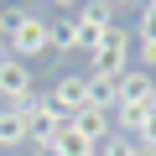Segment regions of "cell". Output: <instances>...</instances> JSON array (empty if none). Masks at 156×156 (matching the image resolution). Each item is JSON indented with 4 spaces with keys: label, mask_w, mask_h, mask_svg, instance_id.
<instances>
[{
    "label": "cell",
    "mask_w": 156,
    "mask_h": 156,
    "mask_svg": "<svg viewBox=\"0 0 156 156\" xmlns=\"http://www.w3.org/2000/svg\"><path fill=\"white\" fill-rule=\"evenodd\" d=\"M73 125L89 135V146H99V140L115 130V120H109V115H99V109H83V115H73Z\"/></svg>",
    "instance_id": "10"
},
{
    "label": "cell",
    "mask_w": 156,
    "mask_h": 156,
    "mask_svg": "<svg viewBox=\"0 0 156 156\" xmlns=\"http://www.w3.org/2000/svg\"><path fill=\"white\" fill-rule=\"evenodd\" d=\"M120 104H135V109L156 104V73H146V68H125V78H120Z\"/></svg>",
    "instance_id": "6"
},
{
    "label": "cell",
    "mask_w": 156,
    "mask_h": 156,
    "mask_svg": "<svg viewBox=\"0 0 156 156\" xmlns=\"http://www.w3.org/2000/svg\"><path fill=\"white\" fill-rule=\"evenodd\" d=\"M5 52H11V57H21V62H26V57H42V52L52 57V42H47V21L26 11V16L16 21V31L5 37Z\"/></svg>",
    "instance_id": "3"
},
{
    "label": "cell",
    "mask_w": 156,
    "mask_h": 156,
    "mask_svg": "<svg viewBox=\"0 0 156 156\" xmlns=\"http://www.w3.org/2000/svg\"><path fill=\"white\" fill-rule=\"evenodd\" d=\"M130 140H135L140 151H151V156H156V104H151V115H146V125H140V130H135Z\"/></svg>",
    "instance_id": "16"
},
{
    "label": "cell",
    "mask_w": 156,
    "mask_h": 156,
    "mask_svg": "<svg viewBox=\"0 0 156 156\" xmlns=\"http://www.w3.org/2000/svg\"><path fill=\"white\" fill-rule=\"evenodd\" d=\"M104 5H115V0H104Z\"/></svg>",
    "instance_id": "21"
},
{
    "label": "cell",
    "mask_w": 156,
    "mask_h": 156,
    "mask_svg": "<svg viewBox=\"0 0 156 156\" xmlns=\"http://www.w3.org/2000/svg\"><path fill=\"white\" fill-rule=\"evenodd\" d=\"M89 109H99V115L115 120V109H120V78H89Z\"/></svg>",
    "instance_id": "7"
},
{
    "label": "cell",
    "mask_w": 156,
    "mask_h": 156,
    "mask_svg": "<svg viewBox=\"0 0 156 156\" xmlns=\"http://www.w3.org/2000/svg\"><path fill=\"white\" fill-rule=\"evenodd\" d=\"M26 11H16V5H5V11H0V37H11L16 31V21H21Z\"/></svg>",
    "instance_id": "18"
},
{
    "label": "cell",
    "mask_w": 156,
    "mask_h": 156,
    "mask_svg": "<svg viewBox=\"0 0 156 156\" xmlns=\"http://www.w3.org/2000/svg\"><path fill=\"white\" fill-rule=\"evenodd\" d=\"M125 68H130V31L109 26L104 42L89 52V78H125Z\"/></svg>",
    "instance_id": "1"
},
{
    "label": "cell",
    "mask_w": 156,
    "mask_h": 156,
    "mask_svg": "<svg viewBox=\"0 0 156 156\" xmlns=\"http://www.w3.org/2000/svg\"><path fill=\"white\" fill-rule=\"evenodd\" d=\"M135 42H156V0H146V11L135 21Z\"/></svg>",
    "instance_id": "15"
},
{
    "label": "cell",
    "mask_w": 156,
    "mask_h": 156,
    "mask_svg": "<svg viewBox=\"0 0 156 156\" xmlns=\"http://www.w3.org/2000/svg\"><path fill=\"white\" fill-rule=\"evenodd\" d=\"M52 5H62V11H73V5H83V0H52Z\"/></svg>",
    "instance_id": "19"
},
{
    "label": "cell",
    "mask_w": 156,
    "mask_h": 156,
    "mask_svg": "<svg viewBox=\"0 0 156 156\" xmlns=\"http://www.w3.org/2000/svg\"><path fill=\"white\" fill-rule=\"evenodd\" d=\"M21 115H26V130H31V146H42V156L52 151V140H57V130L68 125V115L52 104V99H42V94H31L26 104H16Z\"/></svg>",
    "instance_id": "2"
},
{
    "label": "cell",
    "mask_w": 156,
    "mask_h": 156,
    "mask_svg": "<svg viewBox=\"0 0 156 156\" xmlns=\"http://www.w3.org/2000/svg\"><path fill=\"white\" fill-rule=\"evenodd\" d=\"M47 42H52V52H73V21H52Z\"/></svg>",
    "instance_id": "13"
},
{
    "label": "cell",
    "mask_w": 156,
    "mask_h": 156,
    "mask_svg": "<svg viewBox=\"0 0 156 156\" xmlns=\"http://www.w3.org/2000/svg\"><path fill=\"white\" fill-rule=\"evenodd\" d=\"M104 31H109V26H94V21H83V16H73V52H94V47L104 42Z\"/></svg>",
    "instance_id": "11"
},
{
    "label": "cell",
    "mask_w": 156,
    "mask_h": 156,
    "mask_svg": "<svg viewBox=\"0 0 156 156\" xmlns=\"http://www.w3.org/2000/svg\"><path fill=\"white\" fill-rule=\"evenodd\" d=\"M130 146H135L130 135H115V130H109V135L94 146V156H130Z\"/></svg>",
    "instance_id": "14"
},
{
    "label": "cell",
    "mask_w": 156,
    "mask_h": 156,
    "mask_svg": "<svg viewBox=\"0 0 156 156\" xmlns=\"http://www.w3.org/2000/svg\"><path fill=\"white\" fill-rule=\"evenodd\" d=\"M31 83H37V78H31V68H26L21 57H11V52L0 57V99H5V104H26V99L37 94Z\"/></svg>",
    "instance_id": "4"
},
{
    "label": "cell",
    "mask_w": 156,
    "mask_h": 156,
    "mask_svg": "<svg viewBox=\"0 0 156 156\" xmlns=\"http://www.w3.org/2000/svg\"><path fill=\"white\" fill-rule=\"evenodd\" d=\"M21 140H31L26 115H21L16 104H0V151H5V146H21Z\"/></svg>",
    "instance_id": "8"
},
{
    "label": "cell",
    "mask_w": 156,
    "mask_h": 156,
    "mask_svg": "<svg viewBox=\"0 0 156 156\" xmlns=\"http://www.w3.org/2000/svg\"><path fill=\"white\" fill-rule=\"evenodd\" d=\"M78 16L94 21V26H115V5H104V0H89V5H78Z\"/></svg>",
    "instance_id": "12"
},
{
    "label": "cell",
    "mask_w": 156,
    "mask_h": 156,
    "mask_svg": "<svg viewBox=\"0 0 156 156\" xmlns=\"http://www.w3.org/2000/svg\"><path fill=\"white\" fill-rule=\"evenodd\" d=\"M47 99H52L68 120H73V115H83V109H89V73H62L57 83H52Z\"/></svg>",
    "instance_id": "5"
},
{
    "label": "cell",
    "mask_w": 156,
    "mask_h": 156,
    "mask_svg": "<svg viewBox=\"0 0 156 156\" xmlns=\"http://www.w3.org/2000/svg\"><path fill=\"white\" fill-rule=\"evenodd\" d=\"M130 156H151V151H140V146H130Z\"/></svg>",
    "instance_id": "20"
},
{
    "label": "cell",
    "mask_w": 156,
    "mask_h": 156,
    "mask_svg": "<svg viewBox=\"0 0 156 156\" xmlns=\"http://www.w3.org/2000/svg\"><path fill=\"white\" fill-rule=\"evenodd\" d=\"M47 156H94V146H89V135H83V130L68 120V125L57 130V140H52V151H47Z\"/></svg>",
    "instance_id": "9"
},
{
    "label": "cell",
    "mask_w": 156,
    "mask_h": 156,
    "mask_svg": "<svg viewBox=\"0 0 156 156\" xmlns=\"http://www.w3.org/2000/svg\"><path fill=\"white\" fill-rule=\"evenodd\" d=\"M135 52H140V62H135V68L156 73V42H135Z\"/></svg>",
    "instance_id": "17"
}]
</instances>
